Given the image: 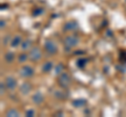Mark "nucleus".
<instances>
[{
  "instance_id": "12",
  "label": "nucleus",
  "mask_w": 126,
  "mask_h": 117,
  "mask_svg": "<svg viewBox=\"0 0 126 117\" xmlns=\"http://www.w3.org/2000/svg\"><path fill=\"white\" fill-rule=\"evenodd\" d=\"M19 44H21V37L20 36L14 37V39L12 40V46H13V47H17Z\"/></svg>"
},
{
  "instance_id": "9",
  "label": "nucleus",
  "mask_w": 126,
  "mask_h": 117,
  "mask_svg": "<svg viewBox=\"0 0 126 117\" xmlns=\"http://www.w3.org/2000/svg\"><path fill=\"white\" fill-rule=\"evenodd\" d=\"M32 46V41L31 40H25L21 43V49L23 51H26V50H30Z\"/></svg>"
},
{
  "instance_id": "1",
  "label": "nucleus",
  "mask_w": 126,
  "mask_h": 117,
  "mask_svg": "<svg viewBox=\"0 0 126 117\" xmlns=\"http://www.w3.org/2000/svg\"><path fill=\"white\" fill-rule=\"evenodd\" d=\"M79 43V38L76 36H68L65 38L64 40V45L66 46V51H68V48L75 47Z\"/></svg>"
},
{
  "instance_id": "18",
  "label": "nucleus",
  "mask_w": 126,
  "mask_h": 117,
  "mask_svg": "<svg viewBox=\"0 0 126 117\" xmlns=\"http://www.w3.org/2000/svg\"><path fill=\"white\" fill-rule=\"evenodd\" d=\"M27 60V56L26 54H20V56H19V62H21V63H23V62H25Z\"/></svg>"
},
{
  "instance_id": "13",
  "label": "nucleus",
  "mask_w": 126,
  "mask_h": 117,
  "mask_svg": "<svg viewBox=\"0 0 126 117\" xmlns=\"http://www.w3.org/2000/svg\"><path fill=\"white\" fill-rule=\"evenodd\" d=\"M53 63L52 62H47V63H45L44 65H43V68H42V70H43V72H48V71H50V70L53 69Z\"/></svg>"
},
{
  "instance_id": "2",
  "label": "nucleus",
  "mask_w": 126,
  "mask_h": 117,
  "mask_svg": "<svg viewBox=\"0 0 126 117\" xmlns=\"http://www.w3.org/2000/svg\"><path fill=\"white\" fill-rule=\"evenodd\" d=\"M58 82H59V85H60L62 88H67L70 84V77L68 76L67 73L62 72L60 76H59Z\"/></svg>"
},
{
  "instance_id": "19",
  "label": "nucleus",
  "mask_w": 126,
  "mask_h": 117,
  "mask_svg": "<svg viewBox=\"0 0 126 117\" xmlns=\"http://www.w3.org/2000/svg\"><path fill=\"white\" fill-rule=\"evenodd\" d=\"M26 116H34L35 115V111L34 110H29V111H26Z\"/></svg>"
},
{
  "instance_id": "3",
  "label": "nucleus",
  "mask_w": 126,
  "mask_h": 117,
  "mask_svg": "<svg viewBox=\"0 0 126 117\" xmlns=\"http://www.w3.org/2000/svg\"><path fill=\"white\" fill-rule=\"evenodd\" d=\"M41 51H40V49L39 48H33V49H31V51H30V60L32 61H34V62H37L39 61L41 58Z\"/></svg>"
},
{
  "instance_id": "17",
  "label": "nucleus",
  "mask_w": 126,
  "mask_h": 117,
  "mask_svg": "<svg viewBox=\"0 0 126 117\" xmlns=\"http://www.w3.org/2000/svg\"><path fill=\"white\" fill-rule=\"evenodd\" d=\"M86 61L85 58H80V60L78 61V67H81V68H83L84 66H85V64H86Z\"/></svg>"
},
{
  "instance_id": "15",
  "label": "nucleus",
  "mask_w": 126,
  "mask_h": 117,
  "mask_svg": "<svg viewBox=\"0 0 126 117\" xmlns=\"http://www.w3.org/2000/svg\"><path fill=\"white\" fill-rule=\"evenodd\" d=\"M4 58H5V61H6V62H9V63H11V62H13V60H14V53H12V52H7V53L5 54Z\"/></svg>"
},
{
  "instance_id": "4",
  "label": "nucleus",
  "mask_w": 126,
  "mask_h": 117,
  "mask_svg": "<svg viewBox=\"0 0 126 117\" xmlns=\"http://www.w3.org/2000/svg\"><path fill=\"white\" fill-rule=\"evenodd\" d=\"M44 47H45V50L49 54H54L57 52V46L55 45V43L53 41H46L44 43Z\"/></svg>"
},
{
  "instance_id": "6",
  "label": "nucleus",
  "mask_w": 126,
  "mask_h": 117,
  "mask_svg": "<svg viewBox=\"0 0 126 117\" xmlns=\"http://www.w3.org/2000/svg\"><path fill=\"white\" fill-rule=\"evenodd\" d=\"M5 85L9 88V90H14L16 88V81L13 76H7L5 79Z\"/></svg>"
},
{
  "instance_id": "8",
  "label": "nucleus",
  "mask_w": 126,
  "mask_h": 117,
  "mask_svg": "<svg viewBox=\"0 0 126 117\" xmlns=\"http://www.w3.org/2000/svg\"><path fill=\"white\" fill-rule=\"evenodd\" d=\"M31 89H32V87H31V85L29 83H23L20 86V91L23 93V94H27Z\"/></svg>"
},
{
  "instance_id": "22",
  "label": "nucleus",
  "mask_w": 126,
  "mask_h": 117,
  "mask_svg": "<svg viewBox=\"0 0 126 117\" xmlns=\"http://www.w3.org/2000/svg\"><path fill=\"white\" fill-rule=\"evenodd\" d=\"M5 92V88H4V84L1 83V94H3V93Z\"/></svg>"
},
{
  "instance_id": "11",
  "label": "nucleus",
  "mask_w": 126,
  "mask_h": 117,
  "mask_svg": "<svg viewBox=\"0 0 126 117\" xmlns=\"http://www.w3.org/2000/svg\"><path fill=\"white\" fill-rule=\"evenodd\" d=\"M73 106H75L76 108H80V107H83L84 105L86 104V101L84 99H76L73 101Z\"/></svg>"
},
{
  "instance_id": "10",
  "label": "nucleus",
  "mask_w": 126,
  "mask_h": 117,
  "mask_svg": "<svg viewBox=\"0 0 126 117\" xmlns=\"http://www.w3.org/2000/svg\"><path fill=\"white\" fill-rule=\"evenodd\" d=\"M77 28H78V25L75 22H68V23H66L64 26V29H66V30H75Z\"/></svg>"
},
{
  "instance_id": "7",
  "label": "nucleus",
  "mask_w": 126,
  "mask_h": 117,
  "mask_svg": "<svg viewBox=\"0 0 126 117\" xmlns=\"http://www.w3.org/2000/svg\"><path fill=\"white\" fill-rule=\"evenodd\" d=\"M32 99H33V101L35 104H41L43 101V95L41 92H36L35 94L33 95V97H32Z\"/></svg>"
},
{
  "instance_id": "20",
  "label": "nucleus",
  "mask_w": 126,
  "mask_h": 117,
  "mask_svg": "<svg viewBox=\"0 0 126 117\" xmlns=\"http://www.w3.org/2000/svg\"><path fill=\"white\" fill-rule=\"evenodd\" d=\"M55 96H56L57 98H62V97H63V95L60 93V91H56V92H55Z\"/></svg>"
},
{
  "instance_id": "5",
  "label": "nucleus",
  "mask_w": 126,
  "mask_h": 117,
  "mask_svg": "<svg viewBox=\"0 0 126 117\" xmlns=\"http://www.w3.org/2000/svg\"><path fill=\"white\" fill-rule=\"evenodd\" d=\"M34 74V69L31 66H23L20 70V75L22 77H30Z\"/></svg>"
},
{
  "instance_id": "23",
  "label": "nucleus",
  "mask_w": 126,
  "mask_h": 117,
  "mask_svg": "<svg viewBox=\"0 0 126 117\" xmlns=\"http://www.w3.org/2000/svg\"><path fill=\"white\" fill-rule=\"evenodd\" d=\"M3 25H4V22L1 21V27H3Z\"/></svg>"
},
{
  "instance_id": "21",
  "label": "nucleus",
  "mask_w": 126,
  "mask_h": 117,
  "mask_svg": "<svg viewBox=\"0 0 126 117\" xmlns=\"http://www.w3.org/2000/svg\"><path fill=\"white\" fill-rule=\"evenodd\" d=\"M42 12H43V11H42L41 9H37L36 11H35V12H34V16H37V14L39 15V14H41V13H42Z\"/></svg>"
},
{
  "instance_id": "14",
  "label": "nucleus",
  "mask_w": 126,
  "mask_h": 117,
  "mask_svg": "<svg viewBox=\"0 0 126 117\" xmlns=\"http://www.w3.org/2000/svg\"><path fill=\"white\" fill-rule=\"evenodd\" d=\"M6 116H9V117H11V116H19V113L17 112V110H15V109H11V110L7 111Z\"/></svg>"
},
{
  "instance_id": "16",
  "label": "nucleus",
  "mask_w": 126,
  "mask_h": 117,
  "mask_svg": "<svg viewBox=\"0 0 126 117\" xmlns=\"http://www.w3.org/2000/svg\"><path fill=\"white\" fill-rule=\"evenodd\" d=\"M55 72H56V74H61L63 72V66L61 64L58 66H55Z\"/></svg>"
}]
</instances>
